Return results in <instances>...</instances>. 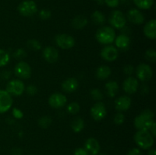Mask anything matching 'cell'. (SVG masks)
<instances>
[{"instance_id": "1", "label": "cell", "mask_w": 156, "mask_h": 155, "mask_svg": "<svg viewBox=\"0 0 156 155\" xmlns=\"http://www.w3.org/2000/svg\"><path fill=\"white\" fill-rule=\"evenodd\" d=\"M155 114L151 109H145L134 119V126L137 130H149L152 126Z\"/></svg>"}, {"instance_id": "2", "label": "cell", "mask_w": 156, "mask_h": 155, "mask_svg": "<svg viewBox=\"0 0 156 155\" xmlns=\"http://www.w3.org/2000/svg\"><path fill=\"white\" fill-rule=\"evenodd\" d=\"M155 137L149 130H137L134 135V141L140 148L149 150L153 146Z\"/></svg>"}, {"instance_id": "3", "label": "cell", "mask_w": 156, "mask_h": 155, "mask_svg": "<svg viewBox=\"0 0 156 155\" xmlns=\"http://www.w3.org/2000/svg\"><path fill=\"white\" fill-rule=\"evenodd\" d=\"M98 42L103 45H109L114 42L116 33L114 29L109 26H104L97 30L95 34Z\"/></svg>"}, {"instance_id": "4", "label": "cell", "mask_w": 156, "mask_h": 155, "mask_svg": "<svg viewBox=\"0 0 156 155\" xmlns=\"http://www.w3.org/2000/svg\"><path fill=\"white\" fill-rule=\"evenodd\" d=\"M18 11L24 17H30L37 12V5L33 0H24L18 6Z\"/></svg>"}, {"instance_id": "5", "label": "cell", "mask_w": 156, "mask_h": 155, "mask_svg": "<svg viewBox=\"0 0 156 155\" xmlns=\"http://www.w3.org/2000/svg\"><path fill=\"white\" fill-rule=\"evenodd\" d=\"M109 22L113 28L114 27L116 29H122L126 24V16L121 11H113L110 15Z\"/></svg>"}, {"instance_id": "6", "label": "cell", "mask_w": 156, "mask_h": 155, "mask_svg": "<svg viewBox=\"0 0 156 155\" xmlns=\"http://www.w3.org/2000/svg\"><path fill=\"white\" fill-rule=\"evenodd\" d=\"M25 90L24 82L20 79H13L8 82L5 91L12 96H21Z\"/></svg>"}, {"instance_id": "7", "label": "cell", "mask_w": 156, "mask_h": 155, "mask_svg": "<svg viewBox=\"0 0 156 155\" xmlns=\"http://www.w3.org/2000/svg\"><path fill=\"white\" fill-rule=\"evenodd\" d=\"M55 43L62 50H70L75 46V39L67 33H59L55 36Z\"/></svg>"}, {"instance_id": "8", "label": "cell", "mask_w": 156, "mask_h": 155, "mask_svg": "<svg viewBox=\"0 0 156 155\" xmlns=\"http://www.w3.org/2000/svg\"><path fill=\"white\" fill-rule=\"evenodd\" d=\"M136 74L137 79L142 81H148L153 75L152 67L146 63H140L136 68Z\"/></svg>"}, {"instance_id": "9", "label": "cell", "mask_w": 156, "mask_h": 155, "mask_svg": "<svg viewBox=\"0 0 156 155\" xmlns=\"http://www.w3.org/2000/svg\"><path fill=\"white\" fill-rule=\"evenodd\" d=\"M15 74L20 79H28L31 76V68L30 65L24 61L18 62L14 68Z\"/></svg>"}, {"instance_id": "10", "label": "cell", "mask_w": 156, "mask_h": 155, "mask_svg": "<svg viewBox=\"0 0 156 155\" xmlns=\"http://www.w3.org/2000/svg\"><path fill=\"white\" fill-rule=\"evenodd\" d=\"M100 55L104 60L107 62H114L118 58L119 51L116 46L107 45L101 50Z\"/></svg>"}, {"instance_id": "11", "label": "cell", "mask_w": 156, "mask_h": 155, "mask_svg": "<svg viewBox=\"0 0 156 155\" xmlns=\"http://www.w3.org/2000/svg\"><path fill=\"white\" fill-rule=\"evenodd\" d=\"M107 115V109L104 103L99 101L94 103L91 108V115L95 121H101Z\"/></svg>"}, {"instance_id": "12", "label": "cell", "mask_w": 156, "mask_h": 155, "mask_svg": "<svg viewBox=\"0 0 156 155\" xmlns=\"http://www.w3.org/2000/svg\"><path fill=\"white\" fill-rule=\"evenodd\" d=\"M13 104L12 96L4 90H0V114L8 112Z\"/></svg>"}, {"instance_id": "13", "label": "cell", "mask_w": 156, "mask_h": 155, "mask_svg": "<svg viewBox=\"0 0 156 155\" xmlns=\"http://www.w3.org/2000/svg\"><path fill=\"white\" fill-rule=\"evenodd\" d=\"M67 98L63 94L61 93H54L51 94L48 99V103L52 108L59 109L66 104Z\"/></svg>"}, {"instance_id": "14", "label": "cell", "mask_w": 156, "mask_h": 155, "mask_svg": "<svg viewBox=\"0 0 156 155\" xmlns=\"http://www.w3.org/2000/svg\"><path fill=\"white\" fill-rule=\"evenodd\" d=\"M139 85L140 83L138 79L132 76H129L123 81V89L126 94H133L138 91Z\"/></svg>"}, {"instance_id": "15", "label": "cell", "mask_w": 156, "mask_h": 155, "mask_svg": "<svg viewBox=\"0 0 156 155\" xmlns=\"http://www.w3.org/2000/svg\"><path fill=\"white\" fill-rule=\"evenodd\" d=\"M126 18L129 20V22L133 24H136V25L142 24L145 21V17L143 14L136 9H129L126 14Z\"/></svg>"}, {"instance_id": "16", "label": "cell", "mask_w": 156, "mask_h": 155, "mask_svg": "<svg viewBox=\"0 0 156 155\" xmlns=\"http://www.w3.org/2000/svg\"><path fill=\"white\" fill-rule=\"evenodd\" d=\"M43 57L49 63H54L59 59V52L55 47L48 46L43 50Z\"/></svg>"}, {"instance_id": "17", "label": "cell", "mask_w": 156, "mask_h": 155, "mask_svg": "<svg viewBox=\"0 0 156 155\" xmlns=\"http://www.w3.org/2000/svg\"><path fill=\"white\" fill-rule=\"evenodd\" d=\"M132 100L128 96H121L115 100V108L118 112H124L130 108Z\"/></svg>"}, {"instance_id": "18", "label": "cell", "mask_w": 156, "mask_h": 155, "mask_svg": "<svg viewBox=\"0 0 156 155\" xmlns=\"http://www.w3.org/2000/svg\"><path fill=\"white\" fill-rule=\"evenodd\" d=\"M85 148L88 153L91 155H97L100 152V144L94 138H89L85 142Z\"/></svg>"}, {"instance_id": "19", "label": "cell", "mask_w": 156, "mask_h": 155, "mask_svg": "<svg viewBox=\"0 0 156 155\" xmlns=\"http://www.w3.org/2000/svg\"><path fill=\"white\" fill-rule=\"evenodd\" d=\"M61 87L62 91L65 92L73 93L79 88V81L75 78H68L62 81Z\"/></svg>"}, {"instance_id": "20", "label": "cell", "mask_w": 156, "mask_h": 155, "mask_svg": "<svg viewBox=\"0 0 156 155\" xmlns=\"http://www.w3.org/2000/svg\"><path fill=\"white\" fill-rule=\"evenodd\" d=\"M114 42H115V46L117 50H126L130 46L131 41L130 38L127 35L122 33V34L118 35L117 37H115Z\"/></svg>"}, {"instance_id": "21", "label": "cell", "mask_w": 156, "mask_h": 155, "mask_svg": "<svg viewBox=\"0 0 156 155\" xmlns=\"http://www.w3.org/2000/svg\"><path fill=\"white\" fill-rule=\"evenodd\" d=\"M143 33L145 36L150 40H155L156 38V21L152 19L148 21L144 26Z\"/></svg>"}, {"instance_id": "22", "label": "cell", "mask_w": 156, "mask_h": 155, "mask_svg": "<svg viewBox=\"0 0 156 155\" xmlns=\"http://www.w3.org/2000/svg\"><path fill=\"white\" fill-rule=\"evenodd\" d=\"M111 74V69L108 65H101L96 70V77L99 80H106Z\"/></svg>"}, {"instance_id": "23", "label": "cell", "mask_w": 156, "mask_h": 155, "mask_svg": "<svg viewBox=\"0 0 156 155\" xmlns=\"http://www.w3.org/2000/svg\"><path fill=\"white\" fill-rule=\"evenodd\" d=\"M105 89H106L107 94H108V97H115L117 93H118V83L116 81H110L107 82L106 84H105Z\"/></svg>"}, {"instance_id": "24", "label": "cell", "mask_w": 156, "mask_h": 155, "mask_svg": "<svg viewBox=\"0 0 156 155\" xmlns=\"http://www.w3.org/2000/svg\"><path fill=\"white\" fill-rule=\"evenodd\" d=\"M88 24V19L84 15L76 16L72 21V26L76 30H81L84 28Z\"/></svg>"}, {"instance_id": "25", "label": "cell", "mask_w": 156, "mask_h": 155, "mask_svg": "<svg viewBox=\"0 0 156 155\" xmlns=\"http://www.w3.org/2000/svg\"><path fill=\"white\" fill-rule=\"evenodd\" d=\"M84 127H85V122H84L83 119L81 117H76V118L73 119L71 122V128L73 132L79 133L83 130Z\"/></svg>"}, {"instance_id": "26", "label": "cell", "mask_w": 156, "mask_h": 155, "mask_svg": "<svg viewBox=\"0 0 156 155\" xmlns=\"http://www.w3.org/2000/svg\"><path fill=\"white\" fill-rule=\"evenodd\" d=\"M91 21L97 25H102L106 21V18L105 15L100 11H95L91 15Z\"/></svg>"}, {"instance_id": "27", "label": "cell", "mask_w": 156, "mask_h": 155, "mask_svg": "<svg viewBox=\"0 0 156 155\" xmlns=\"http://www.w3.org/2000/svg\"><path fill=\"white\" fill-rule=\"evenodd\" d=\"M133 2L139 9L148 10L152 7L154 0H133Z\"/></svg>"}, {"instance_id": "28", "label": "cell", "mask_w": 156, "mask_h": 155, "mask_svg": "<svg viewBox=\"0 0 156 155\" xmlns=\"http://www.w3.org/2000/svg\"><path fill=\"white\" fill-rule=\"evenodd\" d=\"M53 122V119L50 116L48 115H44V116L41 117L38 119V126L42 129H47L51 126Z\"/></svg>"}, {"instance_id": "29", "label": "cell", "mask_w": 156, "mask_h": 155, "mask_svg": "<svg viewBox=\"0 0 156 155\" xmlns=\"http://www.w3.org/2000/svg\"><path fill=\"white\" fill-rule=\"evenodd\" d=\"M10 61L9 53L5 50L0 49V67H4Z\"/></svg>"}, {"instance_id": "30", "label": "cell", "mask_w": 156, "mask_h": 155, "mask_svg": "<svg viewBox=\"0 0 156 155\" xmlns=\"http://www.w3.org/2000/svg\"><path fill=\"white\" fill-rule=\"evenodd\" d=\"M27 46L30 50L33 51H38L41 49V43L36 39H30L27 42Z\"/></svg>"}, {"instance_id": "31", "label": "cell", "mask_w": 156, "mask_h": 155, "mask_svg": "<svg viewBox=\"0 0 156 155\" xmlns=\"http://www.w3.org/2000/svg\"><path fill=\"white\" fill-rule=\"evenodd\" d=\"M80 110V106L76 102H72L67 106V112L73 115H76Z\"/></svg>"}, {"instance_id": "32", "label": "cell", "mask_w": 156, "mask_h": 155, "mask_svg": "<svg viewBox=\"0 0 156 155\" xmlns=\"http://www.w3.org/2000/svg\"><path fill=\"white\" fill-rule=\"evenodd\" d=\"M91 97L94 100L100 101L104 98V94L100 89L98 88H94L91 91Z\"/></svg>"}, {"instance_id": "33", "label": "cell", "mask_w": 156, "mask_h": 155, "mask_svg": "<svg viewBox=\"0 0 156 155\" xmlns=\"http://www.w3.org/2000/svg\"><path fill=\"white\" fill-rule=\"evenodd\" d=\"M145 57L148 61L152 62H155L156 60V53L153 49H149L146 52Z\"/></svg>"}, {"instance_id": "34", "label": "cell", "mask_w": 156, "mask_h": 155, "mask_svg": "<svg viewBox=\"0 0 156 155\" xmlns=\"http://www.w3.org/2000/svg\"><path fill=\"white\" fill-rule=\"evenodd\" d=\"M125 121V115L123 112H119L114 115V122L116 125H121Z\"/></svg>"}, {"instance_id": "35", "label": "cell", "mask_w": 156, "mask_h": 155, "mask_svg": "<svg viewBox=\"0 0 156 155\" xmlns=\"http://www.w3.org/2000/svg\"><path fill=\"white\" fill-rule=\"evenodd\" d=\"M39 17L42 20H47L51 17V12L49 9H44L40 11Z\"/></svg>"}, {"instance_id": "36", "label": "cell", "mask_w": 156, "mask_h": 155, "mask_svg": "<svg viewBox=\"0 0 156 155\" xmlns=\"http://www.w3.org/2000/svg\"><path fill=\"white\" fill-rule=\"evenodd\" d=\"M27 56V53H26L25 50L22 48L18 49V50L15 51V53H14V57L18 59H22L26 57Z\"/></svg>"}, {"instance_id": "37", "label": "cell", "mask_w": 156, "mask_h": 155, "mask_svg": "<svg viewBox=\"0 0 156 155\" xmlns=\"http://www.w3.org/2000/svg\"><path fill=\"white\" fill-rule=\"evenodd\" d=\"M24 91H26V93H27L28 95L34 96L35 94L37 93V87L34 86V85L30 84L28 85V86L25 88Z\"/></svg>"}, {"instance_id": "38", "label": "cell", "mask_w": 156, "mask_h": 155, "mask_svg": "<svg viewBox=\"0 0 156 155\" xmlns=\"http://www.w3.org/2000/svg\"><path fill=\"white\" fill-rule=\"evenodd\" d=\"M134 68L133 65H125L123 68V73L128 76H131L134 72Z\"/></svg>"}, {"instance_id": "39", "label": "cell", "mask_w": 156, "mask_h": 155, "mask_svg": "<svg viewBox=\"0 0 156 155\" xmlns=\"http://www.w3.org/2000/svg\"><path fill=\"white\" fill-rule=\"evenodd\" d=\"M105 2L108 7L116 8L120 4V0H105Z\"/></svg>"}, {"instance_id": "40", "label": "cell", "mask_w": 156, "mask_h": 155, "mask_svg": "<svg viewBox=\"0 0 156 155\" xmlns=\"http://www.w3.org/2000/svg\"><path fill=\"white\" fill-rule=\"evenodd\" d=\"M74 155H89L85 147H78L75 150Z\"/></svg>"}, {"instance_id": "41", "label": "cell", "mask_w": 156, "mask_h": 155, "mask_svg": "<svg viewBox=\"0 0 156 155\" xmlns=\"http://www.w3.org/2000/svg\"><path fill=\"white\" fill-rule=\"evenodd\" d=\"M12 114L16 119H21L23 117V112L18 108H14L12 109Z\"/></svg>"}, {"instance_id": "42", "label": "cell", "mask_w": 156, "mask_h": 155, "mask_svg": "<svg viewBox=\"0 0 156 155\" xmlns=\"http://www.w3.org/2000/svg\"><path fill=\"white\" fill-rule=\"evenodd\" d=\"M126 155H143V152L141 151L140 148H137V147H134V148L130 149V150L128 151L127 154Z\"/></svg>"}, {"instance_id": "43", "label": "cell", "mask_w": 156, "mask_h": 155, "mask_svg": "<svg viewBox=\"0 0 156 155\" xmlns=\"http://www.w3.org/2000/svg\"><path fill=\"white\" fill-rule=\"evenodd\" d=\"M149 131L154 137H155L156 135V123L155 122H154L153 124H152V126H151V128L149 129Z\"/></svg>"}, {"instance_id": "44", "label": "cell", "mask_w": 156, "mask_h": 155, "mask_svg": "<svg viewBox=\"0 0 156 155\" xmlns=\"http://www.w3.org/2000/svg\"><path fill=\"white\" fill-rule=\"evenodd\" d=\"M22 151L19 148H15L12 150V155H21Z\"/></svg>"}, {"instance_id": "45", "label": "cell", "mask_w": 156, "mask_h": 155, "mask_svg": "<svg viewBox=\"0 0 156 155\" xmlns=\"http://www.w3.org/2000/svg\"><path fill=\"white\" fill-rule=\"evenodd\" d=\"M149 152H148V155H156V151L155 149H149Z\"/></svg>"}, {"instance_id": "46", "label": "cell", "mask_w": 156, "mask_h": 155, "mask_svg": "<svg viewBox=\"0 0 156 155\" xmlns=\"http://www.w3.org/2000/svg\"><path fill=\"white\" fill-rule=\"evenodd\" d=\"M121 2H122V3H123V4H125V3H126V4H127L128 2H129V0H121Z\"/></svg>"}, {"instance_id": "47", "label": "cell", "mask_w": 156, "mask_h": 155, "mask_svg": "<svg viewBox=\"0 0 156 155\" xmlns=\"http://www.w3.org/2000/svg\"><path fill=\"white\" fill-rule=\"evenodd\" d=\"M101 155H106V154H105V153H101Z\"/></svg>"}, {"instance_id": "48", "label": "cell", "mask_w": 156, "mask_h": 155, "mask_svg": "<svg viewBox=\"0 0 156 155\" xmlns=\"http://www.w3.org/2000/svg\"><path fill=\"white\" fill-rule=\"evenodd\" d=\"M95 1H101V0H95Z\"/></svg>"}, {"instance_id": "49", "label": "cell", "mask_w": 156, "mask_h": 155, "mask_svg": "<svg viewBox=\"0 0 156 155\" xmlns=\"http://www.w3.org/2000/svg\"><path fill=\"white\" fill-rule=\"evenodd\" d=\"M90 155H91V154H90Z\"/></svg>"}]
</instances>
